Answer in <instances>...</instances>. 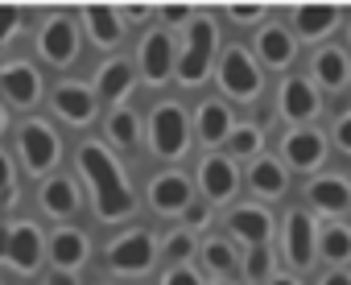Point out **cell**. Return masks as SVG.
Masks as SVG:
<instances>
[{
  "mask_svg": "<svg viewBox=\"0 0 351 285\" xmlns=\"http://www.w3.org/2000/svg\"><path fill=\"white\" fill-rule=\"evenodd\" d=\"M79 166H83V174H87V182H91V190H95V203H99V215H104V219H120V215L132 211V195H128V186L120 182L116 162H112L99 145H83V149H79Z\"/></svg>",
  "mask_w": 351,
  "mask_h": 285,
  "instance_id": "cell-1",
  "label": "cell"
},
{
  "mask_svg": "<svg viewBox=\"0 0 351 285\" xmlns=\"http://www.w3.org/2000/svg\"><path fill=\"white\" fill-rule=\"evenodd\" d=\"M149 128H153V149L161 158H178L186 149V116H182L178 103H161L153 112V124Z\"/></svg>",
  "mask_w": 351,
  "mask_h": 285,
  "instance_id": "cell-2",
  "label": "cell"
},
{
  "mask_svg": "<svg viewBox=\"0 0 351 285\" xmlns=\"http://www.w3.org/2000/svg\"><path fill=\"white\" fill-rule=\"evenodd\" d=\"M211 54H215V25L203 17L191 29V46H186V54L178 62V79L182 83H199L207 75V66H211Z\"/></svg>",
  "mask_w": 351,
  "mask_h": 285,
  "instance_id": "cell-3",
  "label": "cell"
},
{
  "mask_svg": "<svg viewBox=\"0 0 351 285\" xmlns=\"http://www.w3.org/2000/svg\"><path fill=\"white\" fill-rule=\"evenodd\" d=\"M153 256H157L153 236H149V232H128V236H120V240L112 244L108 264H112L116 273H145V269L153 264Z\"/></svg>",
  "mask_w": 351,
  "mask_h": 285,
  "instance_id": "cell-4",
  "label": "cell"
},
{
  "mask_svg": "<svg viewBox=\"0 0 351 285\" xmlns=\"http://www.w3.org/2000/svg\"><path fill=\"white\" fill-rule=\"evenodd\" d=\"M21 158H25V166H29L34 174L50 170V166L58 162V136H54L50 124L34 120V124L21 128Z\"/></svg>",
  "mask_w": 351,
  "mask_h": 285,
  "instance_id": "cell-5",
  "label": "cell"
},
{
  "mask_svg": "<svg viewBox=\"0 0 351 285\" xmlns=\"http://www.w3.org/2000/svg\"><path fill=\"white\" fill-rule=\"evenodd\" d=\"M219 83H223V91L236 95V99H252V95L261 91V75H256V66H252V58H248L244 50H228V54H223Z\"/></svg>",
  "mask_w": 351,
  "mask_h": 285,
  "instance_id": "cell-6",
  "label": "cell"
},
{
  "mask_svg": "<svg viewBox=\"0 0 351 285\" xmlns=\"http://www.w3.org/2000/svg\"><path fill=\"white\" fill-rule=\"evenodd\" d=\"M285 256H289L298 269H306V264L314 260V219H310L306 211H293V215L285 219Z\"/></svg>",
  "mask_w": 351,
  "mask_h": 285,
  "instance_id": "cell-7",
  "label": "cell"
},
{
  "mask_svg": "<svg viewBox=\"0 0 351 285\" xmlns=\"http://www.w3.org/2000/svg\"><path fill=\"white\" fill-rule=\"evenodd\" d=\"M0 87L9 91L13 103H34L42 95V79L29 62H9L5 71H0Z\"/></svg>",
  "mask_w": 351,
  "mask_h": 285,
  "instance_id": "cell-8",
  "label": "cell"
},
{
  "mask_svg": "<svg viewBox=\"0 0 351 285\" xmlns=\"http://www.w3.org/2000/svg\"><path fill=\"white\" fill-rule=\"evenodd\" d=\"M149 199H153V207H157L161 215H169V211H182V207L191 203V182H186L182 174H161V178H153V186H149Z\"/></svg>",
  "mask_w": 351,
  "mask_h": 285,
  "instance_id": "cell-9",
  "label": "cell"
},
{
  "mask_svg": "<svg viewBox=\"0 0 351 285\" xmlns=\"http://www.w3.org/2000/svg\"><path fill=\"white\" fill-rule=\"evenodd\" d=\"M42 54L50 62H58V66L75 58V25L66 17H50L46 21V29H42Z\"/></svg>",
  "mask_w": 351,
  "mask_h": 285,
  "instance_id": "cell-10",
  "label": "cell"
},
{
  "mask_svg": "<svg viewBox=\"0 0 351 285\" xmlns=\"http://www.w3.org/2000/svg\"><path fill=\"white\" fill-rule=\"evenodd\" d=\"M285 158L298 166V170H314L322 158H326V136L322 132H293L285 140Z\"/></svg>",
  "mask_w": 351,
  "mask_h": 285,
  "instance_id": "cell-11",
  "label": "cell"
},
{
  "mask_svg": "<svg viewBox=\"0 0 351 285\" xmlns=\"http://www.w3.org/2000/svg\"><path fill=\"white\" fill-rule=\"evenodd\" d=\"M169 62H173V42H169V34H149L145 38V79L149 83H161L165 75H169Z\"/></svg>",
  "mask_w": 351,
  "mask_h": 285,
  "instance_id": "cell-12",
  "label": "cell"
},
{
  "mask_svg": "<svg viewBox=\"0 0 351 285\" xmlns=\"http://www.w3.org/2000/svg\"><path fill=\"white\" fill-rule=\"evenodd\" d=\"M281 112H285L289 120H310V116L318 112V95H314V87L302 83V79H289V83L281 87Z\"/></svg>",
  "mask_w": 351,
  "mask_h": 285,
  "instance_id": "cell-13",
  "label": "cell"
},
{
  "mask_svg": "<svg viewBox=\"0 0 351 285\" xmlns=\"http://www.w3.org/2000/svg\"><path fill=\"white\" fill-rule=\"evenodd\" d=\"M9 256H13L17 269H38V260H42V236H38V227H29V223L13 227L9 232Z\"/></svg>",
  "mask_w": 351,
  "mask_h": 285,
  "instance_id": "cell-14",
  "label": "cell"
},
{
  "mask_svg": "<svg viewBox=\"0 0 351 285\" xmlns=\"http://www.w3.org/2000/svg\"><path fill=\"white\" fill-rule=\"evenodd\" d=\"M54 108L66 116V120H75V124H87L91 120V112H95V99H91V91L87 87H58L54 91Z\"/></svg>",
  "mask_w": 351,
  "mask_h": 285,
  "instance_id": "cell-15",
  "label": "cell"
},
{
  "mask_svg": "<svg viewBox=\"0 0 351 285\" xmlns=\"http://www.w3.org/2000/svg\"><path fill=\"white\" fill-rule=\"evenodd\" d=\"M199 178H203V190H207L211 199H228V195L236 190V166H232L228 158H207Z\"/></svg>",
  "mask_w": 351,
  "mask_h": 285,
  "instance_id": "cell-16",
  "label": "cell"
},
{
  "mask_svg": "<svg viewBox=\"0 0 351 285\" xmlns=\"http://www.w3.org/2000/svg\"><path fill=\"white\" fill-rule=\"evenodd\" d=\"M310 203L322 211H347L351 207V186L343 178H318L310 182Z\"/></svg>",
  "mask_w": 351,
  "mask_h": 285,
  "instance_id": "cell-17",
  "label": "cell"
},
{
  "mask_svg": "<svg viewBox=\"0 0 351 285\" xmlns=\"http://www.w3.org/2000/svg\"><path fill=\"white\" fill-rule=\"evenodd\" d=\"M335 21H339V9H330V5H306L293 13V25L302 38H322L326 29H335Z\"/></svg>",
  "mask_w": 351,
  "mask_h": 285,
  "instance_id": "cell-18",
  "label": "cell"
},
{
  "mask_svg": "<svg viewBox=\"0 0 351 285\" xmlns=\"http://www.w3.org/2000/svg\"><path fill=\"white\" fill-rule=\"evenodd\" d=\"M269 211H261V207H240L236 215H232V232L236 236H244V240H252V244H265L269 240Z\"/></svg>",
  "mask_w": 351,
  "mask_h": 285,
  "instance_id": "cell-19",
  "label": "cell"
},
{
  "mask_svg": "<svg viewBox=\"0 0 351 285\" xmlns=\"http://www.w3.org/2000/svg\"><path fill=\"white\" fill-rule=\"evenodd\" d=\"M50 256H54L58 269L83 264V260H87V240H83V232H58L54 244H50Z\"/></svg>",
  "mask_w": 351,
  "mask_h": 285,
  "instance_id": "cell-20",
  "label": "cell"
},
{
  "mask_svg": "<svg viewBox=\"0 0 351 285\" xmlns=\"http://www.w3.org/2000/svg\"><path fill=\"white\" fill-rule=\"evenodd\" d=\"M232 132V112L223 103H203L199 112V136L207 140V145H215V140H223Z\"/></svg>",
  "mask_w": 351,
  "mask_h": 285,
  "instance_id": "cell-21",
  "label": "cell"
},
{
  "mask_svg": "<svg viewBox=\"0 0 351 285\" xmlns=\"http://www.w3.org/2000/svg\"><path fill=\"white\" fill-rule=\"evenodd\" d=\"M83 17H87V29H91V38L99 46H116L120 42V21H116V13L108 5H91Z\"/></svg>",
  "mask_w": 351,
  "mask_h": 285,
  "instance_id": "cell-22",
  "label": "cell"
},
{
  "mask_svg": "<svg viewBox=\"0 0 351 285\" xmlns=\"http://www.w3.org/2000/svg\"><path fill=\"white\" fill-rule=\"evenodd\" d=\"M256 46H261V58L269 62V66H285L289 58H293V42H289V34L285 29H265L261 38H256Z\"/></svg>",
  "mask_w": 351,
  "mask_h": 285,
  "instance_id": "cell-23",
  "label": "cell"
},
{
  "mask_svg": "<svg viewBox=\"0 0 351 285\" xmlns=\"http://www.w3.org/2000/svg\"><path fill=\"white\" fill-rule=\"evenodd\" d=\"M314 75H318V83H326V87H343L347 83V54L343 50H322L318 58H314Z\"/></svg>",
  "mask_w": 351,
  "mask_h": 285,
  "instance_id": "cell-24",
  "label": "cell"
},
{
  "mask_svg": "<svg viewBox=\"0 0 351 285\" xmlns=\"http://www.w3.org/2000/svg\"><path fill=\"white\" fill-rule=\"evenodd\" d=\"M318 248H322V256H326V260H335V264L351 260V227H343V223L326 227V232L318 236Z\"/></svg>",
  "mask_w": 351,
  "mask_h": 285,
  "instance_id": "cell-25",
  "label": "cell"
},
{
  "mask_svg": "<svg viewBox=\"0 0 351 285\" xmlns=\"http://www.w3.org/2000/svg\"><path fill=\"white\" fill-rule=\"evenodd\" d=\"M128 87H132V66L128 62H108L104 75H99V95L104 99H120Z\"/></svg>",
  "mask_w": 351,
  "mask_h": 285,
  "instance_id": "cell-26",
  "label": "cell"
},
{
  "mask_svg": "<svg viewBox=\"0 0 351 285\" xmlns=\"http://www.w3.org/2000/svg\"><path fill=\"white\" fill-rule=\"evenodd\" d=\"M42 207H46L50 215H71V211H75V186H71L66 178H54V182L42 190Z\"/></svg>",
  "mask_w": 351,
  "mask_h": 285,
  "instance_id": "cell-27",
  "label": "cell"
},
{
  "mask_svg": "<svg viewBox=\"0 0 351 285\" xmlns=\"http://www.w3.org/2000/svg\"><path fill=\"white\" fill-rule=\"evenodd\" d=\"M252 186H256L261 195H281V190H285V174H281V166L269 162V158L256 162V166H252Z\"/></svg>",
  "mask_w": 351,
  "mask_h": 285,
  "instance_id": "cell-28",
  "label": "cell"
},
{
  "mask_svg": "<svg viewBox=\"0 0 351 285\" xmlns=\"http://www.w3.org/2000/svg\"><path fill=\"white\" fill-rule=\"evenodd\" d=\"M108 128H112V140H120V145H132L136 140V116L132 112H116Z\"/></svg>",
  "mask_w": 351,
  "mask_h": 285,
  "instance_id": "cell-29",
  "label": "cell"
},
{
  "mask_svg": "<svg viewBox=\"0 0 351 285\" xmlns=\"http://www.w3.org/2000/svg\"><path fill=\"white\" fill-rule=\"evenodd\" d=\"M244 269H248V277H256V281H261V277L269 273V248H265V244H256V248L248 252V260H244Z\"/></svg>",
  "mask_w": 351,
  "mask_h": 285,
  "instance_id": "cell-30",
  "label": "cell"
},
{
  "mask_svg": "<svg viewBox=\"0 0 351 285\" xmlns=\"http://www.w3.org/2000/svg\"><path fill=\"white\" fill-rule=\"evenodd\" d=\"M256 145H261L256 128H240V132L232 136V153H256Z\"/></svg>",
  "mask_w": 351,
  "mask_h": 285,
  "instance_id": "cell-31",
  "label": "cell"
},
{
  "mask_svg": "<svg viewBox=\"0 0 351 285\" xmlns=\"http://www.w3.org/2000/svg\"><path fill=\"white\" fill-rule=\"evenodd\" d=\"M21 25V9L13 5H0V42H9V34Z\"/></svg>",
  "mask_w": 351,
  "mask_h": 285,
  "instance_id": "cell-32",
  "label": "cell"
},
{
  "mask_svg": "<svg viewBox=\"0 0 351 285\" xmlns=\"http://www.w3.org/2000/svg\"><path fill=\"white\" fill-rule=\"evenodd\" d=\"M191 248H195V244H191V236H186V232H178V236H169L165 256H169V260H182V256H191Z\"/></svg>",
  "mask_w": 351,
  "mask_h": 285,
  "instance_id": "cell-33",
  "label": "cell"
},
{
  "mask_svg": "<svg viewBox=\"0 0 351 285\" xmlns=\"http://www.w3.org/2000/svg\"><path fill=\"white\" fill-rule=\"evenodd\" d=\"M207 264H211V269H232V248L219 244V240L207 244Z\"/></svg>",
  "mask_w": 351,
  "mask_h": 285,
  "instance_id": "cell-34",
  "label": "cell"
},
{
  "mask_svg": "<svg viewBox=\"0 0 351 285\" xmlns=\"http://www.w3.org/2000/svg\"><path fill=\"white\" fill-rule=\"evenodd\" d=\"M335 140H339L343 153H351V116H343V120L335 124Z\"/></svg>",
  "mask_w": 351,
  "mask_h": 285,
  "instance_id": "cell-35",
  "label": "cell"
},
{
  "mask_svg": "<svg viewBox=\"0 0 351 285\" xmlns=\"http://www.w3.org/2000/svg\"><path fill=\"white\" fill-rule=\"evenodd\" d=\"M161 285H199V277H195L191 269H178V273H169Z\"/></svg>",
  "mask_w": 351,
  "mask_h": 285,
  "instance_id": "cell-36",
  "label": "cell"
},
{
  "mask_svg": "<svg viewBox=\"0 0 351 285\" xmlns=\"http://www.w3.org/2000/svg\"><path fill=\"white\" fill-rule=\"evenodd\" d=\"M232 17H236V21H256V17H261V9H256V5H236V9H232Z\"/></svg>",
  "mask_w": 351,
  "mask_h": 285,
  "instance_id": "cell-37",
  "label": "cell"
},
{
  "mask_svg": "<svg viewBox=\"0 0 351 285\" xmlns=\"http://www.w3.org/2000/svg\"><path fill=\"white\" fill-rule=\"evenodd\" d=\"M186 17H191V13H186V5H169V9H165V21H173V25H182Z\"/></svg>",
  "mask_w": 351,
  "mask_h": 285,
  "instance_id": "cell-38",
  "label": "cell"
},
{
  "mask_svg": "<svg viewBox=\"0 0 351 285\" xmlns=\"http://www.w3.org/2000/svg\"><path fill=\"white\" fill-rule=\"evenodd\" d=\"M9 182H13V166H9L5 153H0V190H9Z\"/></svg>",
  "mask_w": 351,
  "mask_h": 285,
  "instance_id": "cell-39",
  "label": "cell"
},
{
  "mask_svg": "<svg viewBox=\"0 0 351 285\" xmlns=\"http://www.w3.org/2000/svg\"><path fill=\"white\" fill-rule=\"evenodd\" d=\"M322 285H351V273H326Z\"/></svg>",
  "mask_w": 351,
  "mask_h": 285,
  "instance_id": "cell-40",
  "label": "cell"
},
{
  "mask_svg": "<svg viewBox=\"0 0 351 285\" xmlns=\"http://www.w3.org/2000/svg\"><path fill=\"white\" fill-rule=\"evenodd\" d=\"M50 285H79V281H75V273H54Z\"/></svg>",
  "mask_w": 351,
  "mask_h": 285,
  "instance_id": "cell-41",
  "label": "cell"
},
{
  "mask_svg": "<svg viewBox=\"0 0 351 285\" xmlns=\"http://www.w3.org/2000/svg\"><path fill=\"white\" fill-rule=\"evenodd\" d=\"M128 17H132V21H145V17H149V9H145V5H132V9H128Z\"/></svg>",
  "mask_w": 351,
  "mask_h": 285,
  "instance_id": "cell-42",
  "label": "cell"
},
{
  "mask_svg": "<svg viewBox=\"0 0 351 285\" xmlns=\"http://www.w3.org/2000/svg\"><path fill=\"white\" fill-rule=\"evenodd\" d=\"M5 252H9V232L0 227V256H5Z\"/></svg>",
  "mask_w": 351,
  "mask_h": 285,
  "instance_id": "cell-43",
  "label": "cell"
},
{
  "mask_svg": "<svg viewBox=\"0 0 351 285\" xmlns=\"http://www.w3.org/2000/svg\"><path fill=\"white\" fill-rule=\"evenodd\" d=\"M269 285H298V281H293V277H273Z\"/></svg>",
  "mask_w": 351,
  "mask_h": 285,
  "instance_id": "cell-44",
  "label": "cell"
},
{
  "mask_svg": "<svg viewBox=\"0 0 351 285\" xmlns=\"http://www.w3.org/2000/svg\"><path fill=\"white\" fill-rule=\"evenodd\" d=\"M0 128H5V112H0Z\"/></svg>",
  "mask_w": 351,
  "mask_h": 285,
  "instance_id": "cell-45",
  "label": "cell"
},
{
  "mask_svg": "<svg viewBox=\"0 0 351 285\" xmlns=\"http://www.w3.org/2000/svg\"><path fill=\"white\" fill-rule=\"evenodd\" d=\"M223 285H228V281H223Z\"/></svg>",
  "mask_w": 351,
  "mask_h": 285,
  "instance_id": "cell-46",
  "label": "cell"
}]
</instances>
